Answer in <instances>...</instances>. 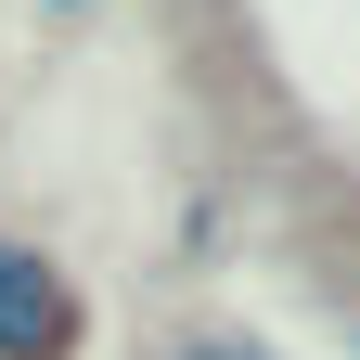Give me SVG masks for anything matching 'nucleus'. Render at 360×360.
Instances as JSON below:
<instances>
[{
	"mask_svg": "<svg viewBox=\"0 0 360 360\" xmlns=\"http://www.w3.org/2000/svg\"><path fill=\"white\" fill-rule=\"evenodd\" d=\"M77 347V296L39 245H0V360H65Z\"/></svg>",
	"mask_w": 360,
	"mask_h": 360,
	"instance_id": "1",
	"label": "nucleus"
},
{
	"mask_svg": "<svg viewBox=\"0 0 360 360\" xmlns=\"http://www.w3.org/2000/svg\"><path fill=\"white\" fill-rule=\"evenodd\" d=\"M180 360H270V347H245V335H193Z\"/></svg>",
	"mask_w": 360,
	"mask_h": 360,
	"instance_id": "2",
	"label": "nucleus"
}]
</instances>
